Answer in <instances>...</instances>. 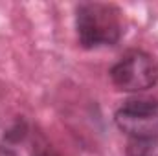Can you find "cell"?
<instances>
[{
  "instance_id": "3957f363",
  "label": "cell",
  "mask_w": 158,
  "mask_h": 156,
  "mask_svg": "<svg viewBox=\"0 0 158 156\" xmlns=\"http://www.w3.org/2000/svg\"><path fill=\"white\" fill-rule=\"evenodd\" d=\"M114 121L119 130L131 138L158 136V99H129L116 110Z\"/></svg>"
},
{
  "instance_id": "277c9868",
  "label": "cell",
  "mask_w": 158,
  "mask_h": 156,
  "mask_svg": "<svg viewBox=\"0 0 158 156\" xmlns=\"http://www.w3.org/2000/svg\"><path fill=\"white\" fill-rule=\"evenodd\" d=\"M125 156H158V136L131 138Z\"/></svg>"
},
{
  "instance_id": "7a4b0ae2",
  "label": "cell",
  "mask_w": 158,
  "mask_h": 156,
  "mask_svg": "<svg viewBox=\"0 0 158 156\" xmlns=\"http://www.w3.org/2000/svg\"><path fill=\"white\" fill-rule=\"evenodd\" d=\"M112 83L123 92H142L158 83V59L155 55L132 50L110 68Z\"/></svg>"
},
{
  "instance_id": "5b68a950",
  "label": "cell",
  "mask_w": 158,
  "mask_h": 156,
  "mask_svg": "<svg viewBox=\"0 0 158 156\" xmlns=\"http://www.w3.org/2000/svg\"><path fill=\"white\" fill-rule=\"evenodd\" d=\"M35 156H61L59 153H55V151H52V149H39Z\"/></svg>"
},
{
  "instance_id": "8992f818",
  "label": "cell",
  "mask_w": 158,
  "mask_h": 156,
  "mask_svg": "<svg viewBox=\"0 0 158 156\" xmlns=\"http://www.w3.org/2000/svg\"><path fill=\"white\" fill-rule=\"evenodd\" d=\"M0 156H17V154H15V151H11L7 147H0Z\"/></svg>"
},
{
  "instance_id": "6da1fadb",
  "label": "cell",
  "mask_w": 158,
  "mask_h": 156,
  "mask_svg": "<svg viewBox=\"0 0 158 156\" xmlns=\"http://www.w3.org/2000/svg\"><path fill=\"white\" fill-rule=\"evenodd\" d=\"M76 31L86 50L116 44L123 33L121 11L114 4L83 2L76 9Z\"/></svg>"
}]
</instances>
